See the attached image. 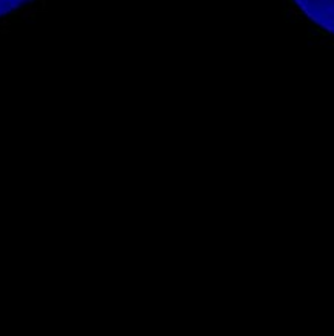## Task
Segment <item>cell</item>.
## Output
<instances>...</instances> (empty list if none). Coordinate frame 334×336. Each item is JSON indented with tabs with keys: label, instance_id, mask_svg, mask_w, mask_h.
Here are the masks:
<instances>
[{
	"label": "cell",
	"instance_id": "cell-1",
	"mask_svg": "<svg viewBox=\"0 0 334 336\" xmlns=\"http://www.w3.org/2000/svg\"><path fill=\"white\" fill-rule=\"evenodd\" d=\"M294 2L314 23L334 34V0H294Z\"/></svg>",
	"mask_w": 334,
	"mask_h": 336
},
{
	"label": "cell",
	"instance_id": "cell-2",
	"mask_svg": "<svg viewBox=\"0 0 334 336\" xmlns=\"http://www.w3.org/2000/svg\"><path fill=\"white\" fill-rule=\"evenodd\" d=\"M28 2H31V0H0V16H5Z\"/></svg>",
	"mask_w": 334,
	"mask_h": 336
}]
</instances>
